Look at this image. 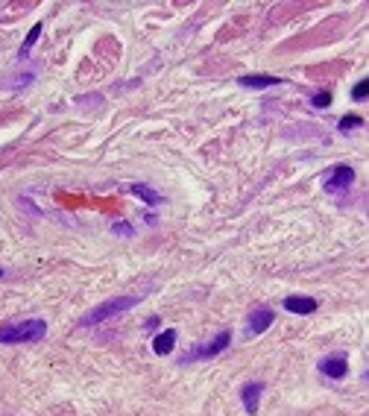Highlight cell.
<instances>
[{"label": "cell", "instance_id": "6da1fadb", "mask_svg": "<svg viewBox=\"0 0 369 416\" xmlns=\"http://www.w3.org/2000/svg\"><path fill=\"white\" fill-rule=\"evenodd\" d=\"M47 334L45 320H21L0 328V343H38Z\"/></svg>", "mask_w": 369, "mask_h": 416}, {"label": "cell", "instance_id": "7a4b0ae2", "mask_svg": "<svg viewBox=\"0 0 369 416\" xmlns=\"http://www.w3.org/2000/svg\"><path fill=\"white\" fill-rule=\"evenodd\" d=\"M138 305V297H115V299H106L103 305H97V308H91L88 314H82L80 325H97V323H106L112 320L115 314H123L129 308H135Z\"/></svg>", "mask_w": 369, "mask_h": 416}, {"label": "cell", "instance_id": "3957f363", "mask_svg": "<svg viewBox=\"0 0 369 416\" xmlns=\"http://www.w3.org/2000/svg\"><path fill=\"white\" fill-rule=\"evenodd\" d=\"M229 343H232V332H220V334L214 337V340L202 343V346H197V349H191L188 355H182L179 364H191V360H209V358H214V355H220Z\"/></svg>", "mask_w": 369, "mask_h": 416}, {"label": "cell", "instance_id": "277c9868", "mask_svg": "<svg viewBox=\"0 0 369 416\" xmlns=\"http://www.w3.org/2000/svg\"><path fill=\"white\" fill-rule=\"evenodd\" d=\"M352 182H355V170L349 167V164H337V167L325 176V191H329V194H340L346 188H352Z\"/></svg>", "mask_w": 369, "mask_h": 416}, {"label": "cell", "instance_id": "5b68a950", "mask_svg": "<svg viewBox=\"0 0 369 416\" xmlns=\"http://www.w3.org/2000/svg\"><path fill=\"white\" fill-rule=\"evenodd\" d=\"M320 372L325 378L340 381V378H346V372H349V360H346L343 355H329V358L320 360Z\"/></svg>", "mask_w": 369, "mask_h": 416}, {"label": "cell", "instance_id": "8992f818", "mask_svg": "<svg viewBox=\"0 0 369 416\" xmlns=\"http://www.w3.org/2000/svg\"><path fill=\"white\" fill-rule=\"evenodd\" d=\"M273 320H276V314L270 308H255L252 314L246 316V332L249 334H264L267 328L273 325Z\"/></svg>", "mask_w": 369, "mask_h": 416}, {"label": "cell", "instance_id": "52a82bcc", "mask_svg": "<svg viewBox=\"0 0 369 416\" xmlns=\"http://www.w3.org/2000/svg\"><path fill=\"white\" fill-rule=\"evenodd\" d=\"M261 393H264L261 381H246V384L241 387V402H243V411H246L249 416L258 413V402H261Z\"/></svg>", "mask_w": 369, "mask_h": 416}, {"label": "cell", "instance_id": "ba28073f", "mask_svg": "<svg viewBox=\"0 0 369 416\" xmlns=\"http://www.w3.org/2000/svg\"><path fill=\"white\" fill-rule=\"evenodd\" d=\"M281 80L278 76H270V73H246L237 80V85L241 89H273V85H278Z\"/></svg>", "mask_w": 369, "mask_h": 416}, {"label": "cell", "instance_id": "9c48e42d", "mask_svg": "<svg viewBox=\"0 0 369 416\" xmlns=\"http://www.w3.org/2000/svg\"><path fill=\"white\" fill-rule=\"evenodd\" d=\"M285 311H290V314H313L317 311V299L313 297H287L285 299Z\"/></svg>", "mask_w": 369, "mask_h": 416}, {"label": "cell", "instance_id": "30bf717a", "mask_svg": "<svg viewBox=\"0 0 369 416\" xmlns=\"http://www.w3.org/2000/svg\"><path fill=\"white\" fill-rule=\"evenodd\" d=\"M129 194H132V196H138V200L144 203V205H150V208L161 205V194H158V191H153V188H150V185L132 182V185H129Z\"/></svg>", "mask_w": 369, "mask_h": 416}, {"label": "cell", "instance_id": "8fae6325", "mask_svg": "<svg viewBox=\"0 0 369 416\" xmlns=\"http://www.w3.org/2000/svg\"><path fill=\"white\" fill-rule=\"evenodd\" d=\"M173 346H176V332H173V328H167V332H161L156 340H153V352H156V355H170Z\"/></svg>", "mask_w": 369, "mask_h": 416}, {"label": "cell", "instance_id": "7c38bea8", "mask_svg": "<svg viewBox=\"0 0 369 416\" xmlns=\"http://www.w3.org/2000/svg\"><path fill=\"white\" fill-rule=\"evenodd\" d=\"M38 36H41V24H32V30H29V36L24 38V45H21V50H18V59H27L29 56V50L36 47V41H38Z\"/></svg>", "mask_w": 369, "mask_h": 416}, {"label": "cell", "instance_id": "4fadbf2b", "mask_svg": "<svg viewBox=\"0 0 369 416\" xmlns=\"http://www.w3.org/2000/svg\"><path fill=\"white\" fill-rule=\"evenodd\" d=\"M361 126H364L361 115H346V117H340V124H337L340 132H352V129H361Z\"/></svg>", "mask_w": 369, "mask_h": 416}, {"label": "cell", "instance_id": "5bb4252c", "mask_svg": "<svg viewBox=\"0 0 369 416\" xmlns=\"http://www.w3.org/2000/svg\"><path fill=\"white\" fill-rule=\"evenodd\" d=\"M352 100H357V103L366 100V80H361V82H357L355 89H352Z\"/></svg>", "mask_w": 369, "mask_h": 416}, {"label": "cell", "instance_id": "9a60e30c", "mask_svg": "<svg viewBox=\"0 0 369 416\" xmlns=\"http://www.w3.org/2000/svg\"><path fill=\"white\" fill-rule=\"evenodd\" d=\"M313 106H317V108H325V106H331V94H329V91L317 94V97H313Z\"/></svg>", "mask_w": 369, "mask_h": 416}, {"label": "cell", "instance_id": "2e32d148", "mask_svg": "<svg viewBox=\"0 0 369 416\" xmlns=\"http://www.w3.org/2000/svg\"><path fill=\"white\" fill-rule=\"evenodd\" d=\"M115 235H132V229H129V223H115Z\"/></svg>", "mask_w": 369, "mask_h": 416}, {"label": "cell", "instance_id": "e0dca14e", "mask_svg": "<svg viewBox=\"0 0 369 416\" xmlns=\"http://www.w3.org/2000/svg\"><path fill=\"white\" fill-rule=\"evenodd\" d=\"M158 325V316H150V320L144 323V328H156Z\"/></svg>", "mask_w": 369, "mask_h": 416}, {"label": "cell", "instance_id": "ac0fdd59", "mask_svg": "<svg viewBox=\"0 0 369 416\" xmlns=\"http://www.w3.org/2000/svg\"><path fill=\"white\" fill-rule=\"evenodd\" d=\"M0 279H3V270H0Z\"/></svg>", "mask_w": 369, "mask_h": 416}]
</instances>
